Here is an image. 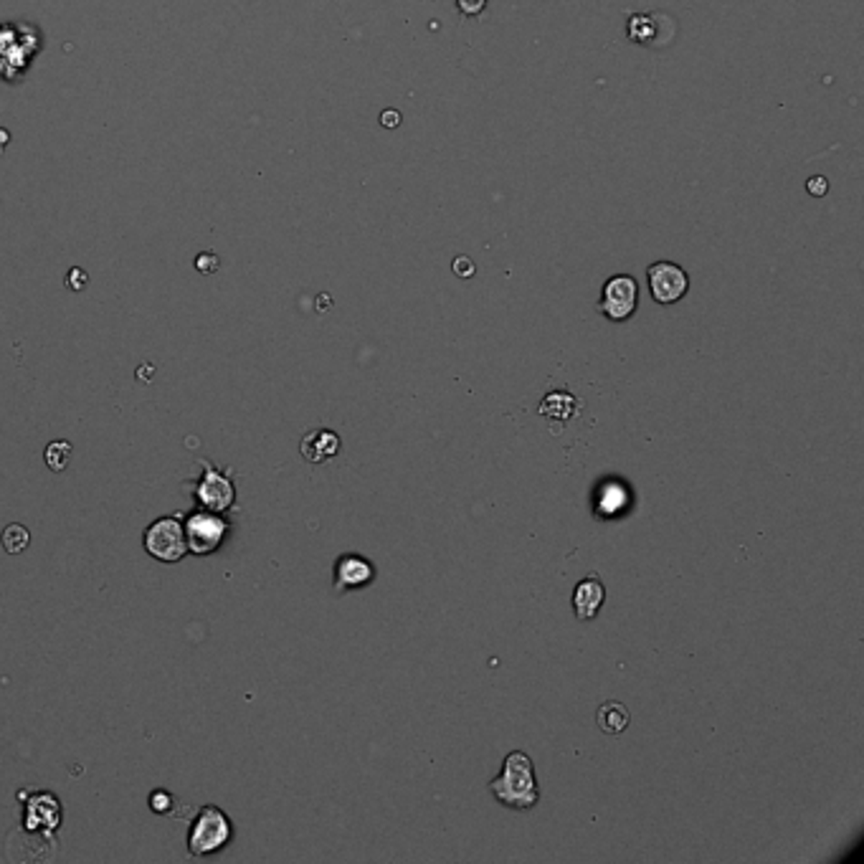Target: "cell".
Wrapping results in <instances>:
<instances>
[{"label":"cell","mask_w":864,"mask_h":864,"mask_svg":"<svg viewBox=\"0 0 864 864\" xmlns=\"http://www.w3.org/2000/svg\"><path fill=\"white\" fill-rule=\"evenodd\" d=\"M494 798L510 808H533L540 801V788L535 781L533 761L523 751H512L505 758L502 774L489 784Z\"/></svg>","instance_id":"obj_1"},{"label":"cell","mask_w":864,"mask_h":864,"mask_svg":"<svg viewBox=\"0 0 864 864\" xmlns=\"http://www.w3.org/2000/svg\"><path fill=\"white\" fill-rule=\"evenodd\" d=\"M231 842V819L216 807H205L193 819L188 834V849L195 857H205L224 849Z\"/></svg>","instance_id":"obj_2"},{"label":"cell","mask_w":864,"mask_h":864,"mask_svg":"<svg viewBox=\"0 0 864 864\" xmlns=\"http://www.w3.org/2000/svg\"><path fill=\"white\" fill-rule=\"evenodd\" d=\"M142 546L160 563H178L188 553L185 527L175 517H160L145 530Z\"/></svg>","instance_id":"obj_3"},{"label":"cell","mask_w":864,"mask_h":864,"mask_svg":"<svg viewBox=\"0 0 864 864\" xmlns=\"http://www.w3.org/2000/svg\"><path fill=\"white\" fill-rule=\"evenodd\" d=\"M185 540H188V550H193L195 556H208L221 547V543L226 540L228 523L224 517H218L216 512H193L188 520H185Z\"/></svg>","instance_id":"obj_4"},{"label":"cell","mask_w":864,"mask_h":864,"mask_svg":"<svg viewBox=\"0 0 864 864\" xmlns=\"http://www.w3.org/2000/svg\"><path fill=\"white\" fill-rule=\"evenodd\" d=\"M637 297H639V285L634 276H629V274H616L611 276L606 285H603V295L601 302H599V309H601L606 317L611 319V322H624L634 315V309H637Z\"/></svg>","instance_id":"obj_5"},{"label":"cell","mask_w":864,"mask_h":864,"mask_svg":"<svg viewBox=\"0 0 864 864\" xmlns=\"http://www.w3.org/2000/svg\"><path fill=\"white\" fill-rule=\"evenodd\" d=\"M690 289V276L682 266L671 262H657L649 266V292L660 305L680 302Z\"/></svg>","instance_id":"obj_6"},{"label":"cell","mask_w":864,"mask_h":864,"mask_svg":"<svg viewBox=\"0 0 864 864\" xmlns=\"http://www.w3.org/2000/svg\"><path fill=\"white\" fill-rule=\"evenodd\" d=\"M195 497L203 505V510L226 512L236 500V487L226 474H221L216 466L203 459V479L195 487Z\"/></svg>","instance_id":"obj_7"},{"label":"cell","mask_w":864,"mask_h":864,"mask_svg":"<svg viewBox=\"0 0 864 864\" xmlns=\"http://www.w3.org/2000/svg\"><path fill=\"white\" fill-rule=\"evenodd\" d=\"M376 576V568L363 556H342L335 563V591L363 588Z\"/></svg>","instance_id":"obj_8"},{"label":"cell","mask_w":864,"mask_h":864,"mask_svg":"<svg viewBox=\"0 0 864 864\" xmlns=\"http://www.w3.org/2000/svg\"><path fill=\"white\" fill-rule=\"evenodd\" d=\"M603 601H606V588L596 573L580 580L573 591V611L578 616V621H591L593 616L601 611Z\"/></svg>","instance_id":"obj_9"},{"label":"cell","mask_w":864,"mask_h":864,"mask_svg":"<svg viewBox=\"0 0 864 864\" xmlns=\"http://www.w3.org/2000/svg\"><path fill=\"white\" fill-rule=\"evenodd\" d=\"M299 452L309 464H325L340 452V436L335 432H328V429H315L302 439Z\"/></svg>","instance_id":"obj_10"},{"label":"cell","mask_w":864,"mask_h":864,"mask_svg":"<svg viewBox=\"0 0 864 864\" xmlns=\"http://www.w3.org/2000/svg\"><path fill=\"white\" fill-rule=\"evenodd\" d=\"M661 13H637L629 18V38L644 46H661L664 41H670L667 36H661L660 21Z\"/></svg>","instance_id":"obj_11"},{"label":"cell","mask_w":864,"mask_h":864,"mask_svg":"<svg viewBox=\"0 0 864 864\" xmlns=\"http://www.w3.org/2000/svg\"><path fill=\"white\" fill-rule=\"evenodd\" d=\"M596 723H599V728L603 733H609V735H619V733H624L629 728V723H631V713H629V707L624 703H616V700H609V703H603L599 707V713H596Z\"/></svg>","instance_id":"obj_12"},{"label":"cell","mask_w":864,"mask_h":864,"mask_svg":"<svg viewBox=\"0 0 864 864\" xmlns=\"http://www.w3.org/2000/svg\"><path fill=\"white\" fill-rule=\"evenodd\" d=\"M576 411H578V401L573 399L570 393H566V390H553L540 403V413L550 416V419H570Z\"/></svg>","instance_id":"obj_13"},{"label":"cell","mask_w":864,"mask_h":864,"mask_svg":"<svg viewBox=\"0 0 864 864\" xmlns=\"http://www.w3.org/2000/svg\"><path fill=\"white\" fill-rule=\"evenodd\" d=\"M0 540H3V547H5V550H8L11 556H16V553H21V550H26V547H28V543H31V533H28V530H26L23 525L13 523V525H8L5 530H3Z\"/></svg>","instance_id":"obj_14"},{"label":"cell","mask_w":864,"mask_h":864,"mask_svg":"<svg viewBox=\"0 0 864 864\" xmlns=\"http://www.w3.org/2000/svg\"><path fill=\"white\" fill-rule=\"evenodd\" d=\"M68 454H71V443L68 442H54L46 449V462L54 472H61L68 464Z\"/></svg>","instance_id":"obj_15"},{"label":"cell","mask_w":864,"mask_h":864,"mask_svg":"<svg viewBox=\"0 0 864 864\" xmlns=\"http://www.w3.org/2000/svg\"><path fill=\"white\" fill-rule=\"evenodd\" d=\"M221 266V259H218L213 251H205V254H198V259H195V269L201 274H213Z\"/></svg>","instance_id":"obj_16"},{"label":"cell","mask_w":864,"mask_h":864,"mask_svg":"<svg viewBox=\"0 0 864 864\" xmlns=\"http://www.w3.org/2000/svg\"><path fill=\"white\" fill-rule=\"evenodd\" d=\"M171 801H172L171 794H162V791H155V794L150 796V804H152V808L160 811V814H162V811H171V807H172Z\"/></svg>","instance_id":"obj_17"},{"label":"cell","mask_w":864,"mask_h":864,"mask_svg":"<svg viewBox=\"0 0 864 864\" xmlns=\"http://www.w3.org/2000/svg\"><path fill=\"white\" fill-rule=\"evenodd\" d=\"M454 272L459 274V276L469 279V276L474 274V262H472L469 256H459V259H454Z\"/></svg>","instance_id":"obj_18"},{"label":"cell","mask_w":864,"mask_h":864,"mask_svg":"<svg viewBox=\"0 0 864 864\" xmlns=\"http://www.w3.org/2000/svg\"><path fill=\"white\" fill-rule=\"evenodd\" d=\"M484 3L487 0H459V8L464 16H477V13L484 11Z\"/></svg>","instance_id":"obj_19"},{"label":"cell","mask_w":864,"mask_h":864,"mask_svg":"<svg viewBox=\"0 0 864 864\" xmlns=\"http://www.w3.org/2000/svg\"><path fill=\"white\" fill-rule=\"evenodd\" d=\"M67 282H68V286L74 289V292H79V289H84V286H87V274L81 272V269H71V272H68V276H67Z\"/></svg>","instance_id":"obj_20"},{"label":"cell","mask_w":864,"mask_h":864,"mask_svg":"<svg viewBox=\"0 0 864 864\" xmlns=\"http://www.w3.org/2000/svg\"><path fill=\"white\" fill-rule=\"evenodd\" d=\"M808 191L814 195L827 193V181H824V178H811V181H808Z\"/></svg>","instance_id":"obj_21"},{"label":"cell","mask_w":864,"mask_h":864,"mask_svg":"<svg viewBox=\"0 0 864 864\" xmlns=\"http://www.w3.org/2000/svg\"><path fill=\"white\" fill-rule=\"evenodd\" d=\"M383 122H386V127H390V122H396V125H399V122H401V114L386 112V114H383Z\"/></svg>","instance_id":"obj_22"}]
</instances>
